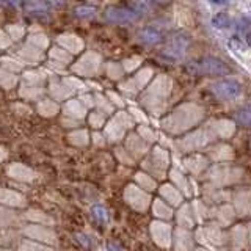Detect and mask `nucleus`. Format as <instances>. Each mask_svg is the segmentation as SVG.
<instances>
[{"mask_svg":"<svg viewBox=\"0 0 251 251\" xmlns=\"http://www.w3.org/2000/svg\"><path fill=\"white\" fill-rule=\"evenodd\" d=\"M16 220H18V215L13 210L0 207V226H10L16 223Z\"/></svg>","mask_w":251,"mask_h":251,"instance_id":"2f4dec72","label":"nucleus"},{"mask_svg":"<svg viewBox=\"0 0 251 251\" xmlns=\"http://www.w3.org/2000/svg\"><path fill=\"white\" fill-rule=\"evenodd\" d=\"M159 192H160V196L163 198L165 202H168L171 207H177L182 204L184 201V196H182V192L179 190L177 187H175L173 184H163L160 188H159Z\"/></svg>","mask_w":251,"mask_h":251,"instance_id":"f8f14e48","label":"nucleus"},{"mask_svg":"<svg viewBox=\"0 0 251 251\" xmlns=\"http://www.w3.org/2000/svg\"><path fill=\"white\" fill-rule=\"evenodd\" d=\"M202 115L204 113H202V110L200 107H193L192 105L190 112L187 113V116H180L179 118L177 115L173 113V116H170L168 120H165L163 126H165V129L170 130V132H182V130H187L188 129L184 120H190L193 123H198L201 118H202Z\"/></svg>","mask_w":251,"mask_h":251,"instance_id":"423d86ee","label":"nucleus"},{"mask_svg":"<svg viewBox=\"0 0 251 251\" xmlns=\"http://www.w3.org/2000/svg\"><path fill=\"white\" fill-rule=\"evenodd\" d=\"M245 39H247V43L251 46V31H248V33H247V38H245Z\"/></svg>","mask_w":251,"mask_h":251,"instance_id":"8fccbe9b","label":"nucleus"},{"mask_svg":"<svg viewBox=\"0 0 251 251\" xmlns=\"http://www.w3.org/2000/svg\"><path fill=\"white\" fill-rule=\"evenodd\" d=\"M235 25H237L239 30H245L247 31L251 27V22L247 18H239L237 21H235Z\"/></svg>","mask_w":251,"mask_h":251,"instance_id":"c03bdc74","label":"nucleus"},{"mask_svg":"<svg viewBox=\"0 0 251 251\" xmlns=\"http://www.w3.org/2000/svg\"><path fill=\"white\" fill-rule=\"evenodd\" d=\"M212 25L218 30H226L232 25V19L226 13H217L214 18H212Z\"/></svg>","mask_w":251,"mask_h":251,"instance_id":"a878e982","label":"nucleus"},{"mask_svg":"<svg viewBox=\"0 0 251 251\" xmlns=\"http://www.w3.org/2000/svg\"><path fill=\"white\" fill-rule=\"evenodd\" d=\"M138 18V14L129 8L110 6L105 11V19L112 24H130Z\"/></svg>","mask_w":251,"mask_h":251,"instance_id":"1a4fd4ad","label":"nucleus"},{"mask_svg":"<svg viewBox=\"0 0 251 251\" xmlns=\"http://www.w3.org/2000/svg\"><path fill=\"white\" fill-rule=\"evenodd\" d=\"M234 120L237 124L243 126V127H251V108L245 107L240 108L234 113Z\"/></svg>","mask_w":251,"mask_h":251,"instance_id":"cd10ccee","label":"nucleus"},{"mask_svg":"<svg viewBox=\"0 0 251 251\" xmlns=\"http://www.w3.org/2000/svg\"><path fill=\"white\" fill-rule=\"evenodd\" d=\"M182 163L190 173L198 175V173H201V171H204L207 168L209 160L206 159V157H202V155H192V157H187Z\"/></svg>","mask_w":251,"mask_h":251,"instance_id":"dca6fc26","label":"nucleus"},{"mask_svg":"<svg viewBox=\"0 0 251 251\" xmlns=\"http://www.w3.org/2000/svg\"><path fill=\"white\" fill-rule=\"evenodd\" d=\"M0 251H10V250H0Z\"/></svg>","mask_w":251,"mask_h":251,"instance_id":"864d4df0","label":"nucleus"},{"mask_svg":"<svg viewBox=\"0 0 251 251\" xmlns=\"http://www.w3.org/2000/svg\"><path fill=\"white\" fill-rule=\"evenodd\" d=\"M232 149L227 146V145H222V146H218L214 152H212V157H214L215 160H229L232 159Z\"/></svg>","mask_w":251,"mask_h":251,"instance_id":"c756f323","label":"nucleus"},{"mask_svg":"<svg viewBox=\"0 0 251 251\" xmlns=\"http://www.w3.org/2000/svg\"><path fill=\"white\" fill-rule=\"evenodd\" d=\"M151 234H152L154 242L160 248H170L171 247V242H173V227H171V225L162 222V220L152 222L151 223Z\"/></svg>","mask_w":251,"mask_h":251,"instance_id":"0eeeda50","label":"nucleus"},{"mask_svg":"<svg viewBox=\"0 0 251 251\" xmlns=\"http://www.w3.org/2000/svg\"><path fill=\"white\" fill-rule=\"evenodd\" d=\"M94 13H96V10L91 6H78L75 10V14L80 16V18H91Z\"/></svg>","mask_w":251,"mask_h":251,"instance_id":"58836bf2","label":"nucleus"},{"mask_svg":"<svg viewBox=\"0 0 251 251\" xmlns=\"http://www.w3.org/2000/svg\"><path fill=\"white\" fill-rule=\"evenodd\" d=\"M170 177H171V182L175 184V187H177L179 190H182L185 192V195H190V184H188V180L187 177L184 176V173L182 171H179V170H171L170 173Z\"/></svg>","mask_w":251,"mask_h":251,"instance_id":"aec40b11","label":"nucleus"},{"mask_svg":"<svg viewBox=\"0 0 251 251\" xmlns=\"http://www.w3.org/2000/svg\"><path fill=\"white\" fill-rule=\"evenodd\" d=\"M127 148H129V151L133 154V155H141V154H145L146 152V143L141 138L138 137H130L127 140Z\"/></svg>","mask_w":251,"mask_h":251,"instance_id":"393cba45","label":"nucleus"},{"mask_svg":"<svg viewBox=\"0 0 251 251\" xmlns=\"http://www.w3.org/2000/svg\"><path fill=\"white\" fill-rule=\"evenodd\" d=\"M27 10L28 11H46L47 6L43 2H30L27 3Z\"/></svg>","mask_w":251,"mask_h":251,"instance_id":"a19ab883","label":"nucleus"},{"mask_svg":"<svg viewBox=\"0 0 251 251\" xmlns=\"http://www.w3.org/2000/svg\"><path fill=\"white\" fill-rule=\"evenodd\" d=\"M25 218L30 220V222H35V223H41V225H53V218L49 217L44 212L38 210V209H31L25 212Z\"/></svg>","mask_w":251,"mask_h":251,"instance_id":"4be33fe9","label":"nucleus"},{"mask_svg":"<svg viewBox=\"0 0 251 251\" xmlns=\"http://www.w3.org/2000/svg\"><path fill=\"white\" fill-rule=\"evenodd\" d=\"M214 130H215V133H218V135H222V137L227 138V137H231V135H232V132H234V124L229 123V121H226V120H222V121L215 123Z\"/></svg>","mask_w":251,"mask_h":251,"instance_id":"c85d7f7f","label":"nucleus"},{"mask_svg":"<svg viewBox=\"0 0 251 251\" xmlns=\"http://www.w3.org/2000/svg\"><path fill=\"white\" fill-rule=\"evenodd\" d=\"M0 204L10 207H25L27 201L19 192L10 190V188H0Z\"/></svg>","mask_w":251,"mask_h":251,"instance_id":"ddd939ff","label":"nucleus"},{"mask_svg":"<svg viewBox=\"0 0 251 251\" xmlns=\"http://www.w3.org/2000/svg\"><path fill=\"white\" fill-rule=\"evenodd\" d=\"M24 234L30 239H35L38 242L47 243V245H57V235L52 229L46 227L44 225H30L24 229Z\"/></svg>","mask_w":251,"mask_h":251,"instance_id":"6e6552de","label":"nucleus"},{"mask_svg":"<svg viewBox=\"0 0 251 251\" xmlns=\"http://www.w3.org/2000/svg\"><path fill=\"white\" fill-rule=\"evenodd\" d=\"M250 149H251V140H250Z\"/></svg>","mask_w":251,"mask_h":251,"instance_id":"5fc2aeb1","label":"nucleus"},{"mask_svg":"<svg viewBox=\"0 0 251 251\" xmlns=\"http://www.w3.org/2000/svg\"><path fill=\"white\" fill-rule=\"evenodd\" d=\"M94 141H96L98 145H104V138H102L99 133H94Z\"/></svg>","mask_w":251,"mask_h":251,"instance_id":"de8ad7c7","label":"nucleus"},{"mask_svg":"<svg viewBox=\"0 0 251 251\" xmlns=\"http://www.w3.org/2000/svg\"><path fill=\"white\" fill-rule=\"evenodd\" d=\"M177 220L182 227H190L193 226V212H192V207L188 206V204H184V207H180L179 214H177Z\"/></svg>","mask_w":251,"mask_h":251,"instance_id":"b1692460","label":"nucleus"},{"mask_svg":"<svg viewBox=\"0 0 251 251\" xmlns=\"http://www.w3.org/2000/svg\"><path fill=\"white\" fill-rule=\"evenodd\" d=\"M207 177L215 187H222V185L239 182L243 177V173L240 168H232V167H227V165H217V167L210 168Z\"/></svg>","mask_w":251,"mask_h":251,"instance_id":"f03ea898","label":"nucleus"},{"mask_svg":"<svg viewBox=\"0 0 251 251\" xmlns=\"http://www.w3.org/2000/svg\"><path fill=\"white\" fill-rule=\"evenodd\" d=\"M90 123L94 126V127H100V126L104 124V116L99 115V113H93L90 116Z\"/></svg>","mask_w":251,"mask_h":251,"instance_id":"37998d69","label":"nucleus"},{"mask_svg":"<svg viewBox=\"0 0 251 251\" xmlns=\"http://www.w3.org/2000/svg\"><path fill=\"white\" fill-rule=\"evenodd\" d=\"M124 200L132 209L138 212H145L149 207V204H151V196L146 193V190L133 184L124 188Z\"/></svg>","mask_w":251,"mask_h":251,"instance_id":"39448f33","label":"nucleus"},{"mask_svg":"<svg viewBox=\"0 0 251 251\" xmlns=\"http://www.w3.org/2000/svg\"><path fill=\"white\" fill-rule=\"evenodd\" d=\"M6 173L10 177L21 180V182H31V180L36 177V173L22 163H11L10 167H8Z\"/></svg>","mask_w":251,"mask_h":251,"instance_id":"9b49d317","label":"nucleus"},{"mask_svg":"<svg viewBox=\"0 0 251 251\" xmlns=\"http://www.w3.org/2000/svg\"><path fill=\"white\" fill-rule=\"evenodd\" d=\"M66 112L75 118H82L85 115V108L82 105H78V102H69L66 105Z\"/></svg>","mask_w":251,"mask_h":251,"instance_id":"c9c22d12","label":"nucleus"},{"mask_svg":"<svg viewBox=\"0 0 251 251\" xmlns=\"http://www.w3.org/2000/svg\"><path fill=\"white\" fill-rule=\"evenodd\" d=\"M138 38H140L141 43H145L148 46H155V44H159L162 41V33L159 30L152 28V27H145V28L140 30Z\"/></svg>","mask_w":251,"mask_h":251,"instance_id":"6ab92c4d","label":"nucleus"},{"mask_svg":"<svg viewBox=\"0 0 251 251\" xmlns=\"http://www.w3.org/2000/svg\"><path fill=\"white\" fill-rule=\"evenodd\" d=\"M75 240L80 243L82 247H85V248H91V242H90V239L86 237V235L83 234V232H77L75 234Z\"/></svg>","mask_w":251,"mask_h":251,"instance_id":"79ce46f5","label":"nucleus"},{"mask_svg":"<svg viewBox=\"0 0 251 251\" xmlns=\"http://www.w3.org/2000/svg\"><path fill=\"white\" fill-rule=\"evenodd\" d=\"M248 237H250V243H251V226H250V232H248Z\"/></svg>","mask_w":251,"mask_h":251,"instance_id":"603ef678","label":"nucleus"},{"mask_svg":"<svg viewBox=\"0 0 251 251\" xmlns=\"http://www.w3.org/2000/svg\"><path fill=\"white\" fill-rule=\"evenodd\" d=\"M152 214L165 222V220H171L173 218V209L168 202H165L163 200H154L152 201Z\"/></svg>","mask_w":251,"mask_h":251,"instance_id":"a211bd4d","label":"nucleus"},{"mask_svg":"<svg viewBox=\"0 0 251 251\" xmlns=\"http://www.w3.org/2000/svg\"><path fill=\"white\" fill-rule=\"evenodd\" d=\"M217 217H218V222L222 223L223 226H225V225H229L231 222H234L235 210H234V207H231V206H223V207H220V209H218Z\"/></svg>","mask_w":251,"mask_h":251,"instance_id":"bb28decb","label":"nucleus"},{"mask_svg":"<svg viewBox=\"0 0 251 251\" xmlns=\"http://www.w3.org/2000/svg\"><path fill=\"white\" fill-rule=\"evenodd\" d=\"M39 112L46 116H50V115H55L58 112V107L52 104V102H43V104H39Z\"/></svg>","mask_w":251,"mask_h":251,"instance_id":"4c0bfd02","label":"nucleus"},{"mask_svg":"<svg viewBox=\"0 0 251 251\" xmlns=\"http://www.w3.org/2000/svg\"><path fill=\"white\" fill-rule=\"evenodd\" d=\"M188 44H190V41H188V38L184 35V33H179L176 35L175 38H173V41L170 43L168 46V52L170 55H173L175 58H180V55H182L185 50Z\"/></svg>","mask_w":251,"mask_h":251,"instance_id":"2eb2a0df","label":"nucleus"},{"mask_svg":"<svg viewBox=\"0 0 251 251\" xmlns=\"http://www.w3.org/2000/svg\"><path fill=\"white\" fill-rule=\"evenodd\" d=\"M6 151H5V149L3 148H0V162H2V160H5L6 159Z\"/></svg>","mask_w":251,"mask_h":251,"instance_id":"09e8293b","label":"nucleus"},{"mask_svg":"<svg viewBox=\"0 0 251 251\" xmlns=\"http://www.w3.org/2000/svg\"><path fill=\"white\" fill-rule=\"evenodd\" d=\"M135 182L140 188H143V190H148V192H151V190H155V180L148 175V173H137L135 175Z\"/></svg>","mask_w":251,"mask_h":251,"instance_id":"5701e85b","label":"nucleus"},{"mask_svg":"<svg viewBox=\"0 0 251 251\" xmlns=\"http://www.w3.org/2000/svg\"><path fill=\"white\" fill-rule=\"evenodd\" d=\"M234 210L239 215H247L251 212V190L245 188V190H239L234 195Z\"/></svg>","mask_w":251,"mask_h":251,"instance_id":"4468645a","label":"nucleus"},{"mask_svg":"<svg viewBox=\"0 0 251 251\" xmlns=\"http://www.w3.org/2000/svg\"><path fill=\"white\" fill-rule=\"evenodd\" d=\"M185 69L195 75H206V77H223L231 73V68L226 61L215 57H202L188 61Z\"/></svg>","mask_w":251,"mask_h":251,"instance_id":"f257e3e1","label":"nucleus"},{"mask_svg":"<svg viewBox=\"0 0 251 251\" xmlns=\"http://www.w3.org/2000/svg\"><path fill=\"white\" fill-rule=\"evenodd\" d=\"M204 232H206V237H207V242L212 243V245H223L225 243V235L222 232V229H220L218 226L215 225H210L207 226L206 229H204Z\"/></svg>","mask_w":251,"mask_h":251,"instance_id":"412c9836","label":"nucleus"},{"mask_svg":"<svg viewBox=\"0 0 251 251\" xmlns=\"http://www.w3.org/2000/svg\"><path fill=\"white\" fill-rule=\"evenodd\" d=\"M154 2H157V3H167L168 0H154Z\"/></svg>","mask_w":251,"mask_h":251,"instance_id":"3c124183","label":"nucleus"},{"mask_svg":"<svg viewBox=\"0 0 251 251\" xmlns=\"http://www.w3.org/2000/svg\"><path fill=\"white\" fill-rule=\"evenodd\" d=\"M140 137L143 138V140H146V141H154L155 140V135H154V132L151 130V129H148V127H140Z\"/></svg>","mask_w":251,"mask_h":251,"instance_id":"ea45409f","label":"nucleus"},{"mask_svg":"<svg viewBox=\"0 0 251 251\" xmlns=\"http://www.w3.org/2000/svg\"><path fill=\"white\" fill-rule=\"evenodd\" d=\"M206 135H204V132H195L192 133V135H188L182 143H179L180 145V149H184V151H190V149H196V148H201L206 145Z\"/></svg>","mask_w":251,"mask_h":251,"instance_id":"f3484780","label":"nucleus"},{"mask_svg":"<svg viewBox=\"0 0 251 251\" xmlns=\"http://www.w3.org/2000/svg\"><path fill=\"white\" fill-rule=\"evenodd\" d=\"M143 167L146 171L152 173L157 177H165V171L170 167V155L165 149L155 146L152 149V154L149 157V160L143 162Z\"/></svg>","mask_w":251,"mask_h":251,"instance_id":"20e7f679","label":"nucleus"},{"mask_svg":"<svg viewBox=\"0 0 251 251\" xmlns=\"http://www.w3.org/2000/svg\"><path fill=\"white\" fill-rule=\"evenodd\" d=\"M173 243L176 251H193L195 250V237L187 227H177L173 231Z\"/></svg>","mask_w":251,"mask_h":251,"instance_id":"9d476101","label":"nucleus"},{"mask_svg":"<svg viewBox=\"0 0 251 251\" xmlns=\"http://www.w3.org/2000/svg\"><path fill=\"white\" fill-rule=\"evenodd\" d=\"M232 240L237 243L239 247H242L243 243L247 242V229L243 226H237L235 229L232 231Z\"/></svg>","mask_w":251,"mask_h":251,"instance_id":"f704fd0d","label":"nucleus"},{"mask_svg":"<svg viewBox=\"0 0 251 251\" xmlns=\"http://www.w3.org/2000/svg\"><path fill=\"white\" fill-rule=\"evenodd\" d=\"M91 212H93V217L98 220V222L100 223H108V210L105 206H102V204H94V206L91 207Z\"/></svg>","mask_w":251,"mask_h":251,"instance_id":"7c9ffc66","label":"nucleus"},{"mask_svg":"<svg viewBox=\"0 0 251 251\" xmlns=\"http://www.w3.org/2000/svg\"><path fill=\"white\" fill-rule=\"evenodd\" d=\"M210 91L220 100H234L240 96L243 88L242 83L235 78H222V80L210 83Z\"/></svg>","mask_w":251,"mask_h":251,"instance_id":"7ed1b4c3","label":"nucleus"},{"mask_svg":"<svg viewBox=\"0 0 251 251\" xmlns=\"http://www.w3.org/2000/svg\"><path fill=\"white\" fill-rule=\"evenodd\" d=\"M107 248H108V251H126L120 243H116V242H108Z\"/></svg>","mask_w":251,"mask_h":251,"instance_id":"a18cd8bd","label":"nucleus"},{"mask_svg":"<svg viewBox=\"0 0 251 251\" xmlns=\"http://www.w3.org/2000/svg\"><path fill=\"white\" fill-rule=\"evenodd\" d=\"M69 141L77 146H85L88 143V133H86V130H77L69 135Z\"/></svg>","mask_w":251,"mask_h":251,"instance_id":"72a5a7b5","label":"nucleus"},{"mask_svg":"<svg viewBox=\"0 0 251 251\" xmlns=\"http://www.w3.org/2000/svg\"><path fill=\"white\" fill-rule=\"evenodd\" d=\"M210 2L215 3V5H229L231 0H210Z\"/></svg>","mask_w":251,"mask_h":251,"instance_id":"49530a36","label":"nucleus"},{"mask_svg":"<svg viewBox=\"0 0 251 251\" xmlns=\"http://www.w3.org/2000/svg\"><path fill=\"white\" fill-rule=\"evenodd\" d=\"M132 10L135 11L138 16H140V14H146L149 10H151V5H149L148 0H137V2L133 3Z\"/></svg>","mask_w":251,"mask_h":251,"instance_id":"e433bc0d","label":"nucleus"},{"mask_svg":"<svg viewBox=\"0 0 251 251\" xmlns=\"http://www.w3.org/2000/svg\"><path fill=\"white\" fill-rule=\"evenodd\" d=\"M19 251H53L49 247H44L38 242H31V240H24L19 247Z\"/></svg>","mask_w":251,"mask_h":251,"instance_id":"473e14b6","label":"nucleus"}]
</instances>
